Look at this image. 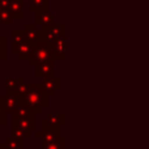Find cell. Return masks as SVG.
Wrapping results in <instances>:
<instances>
[{"label": "cell", "instance_id": "obj_2", "mask_svg": "<svg viewBox=\"0 0 149 149\" xmlns=\"http://www.w3.org/2000/svg\"><path fill=\"white\" fill-rule=\"evenodd\" d=\"M67 29L64 24H51V25L42 26L39 30H37V41L45 42V43H51L55 39L60 37H65Z\"/></svg>", "mask_w": 149, "mask_h": 149}, {"label": "cell", "instance_id": "obj_13", "mask_svg": "<svg viewBox=\"0 0 149 149\" xmlns=\"http://www.w3.org/2000/svg\"><path fill=\"white\" fill-rule=\"evenodd\" d=\"M49 8V0H31L29 10L31 13H37L39 10H46Z\"/></svg>", "mask_w": 149, "mask_h": 149}, {"label": "cell", "instance_id": "obj_14", "mask_svg": "<svg viewBox=\"0 0 149 149\" xmlns=\"http://www.w3.org/2000/svg\"><path fill=\"white\" fill-rule=\"evenodd\" d=\"M13 22V16L8 8L5 9H0V24H5V25H10Z\"/></svg>", "mask_w": 149, "mask_h": 149}, {"label": "cell", "instance_id": "obj_8", "mask_svg": "<svg viewBox=\"0 0 149 149\" xmlns=\"http://www.w3.org/2000/svg\"><path fill=\"white\" fill-rule=\"evenodd\" d=\"M24 5H25V0H9V7H8V9L10 10L13 18H24L25 17Z\"/></svg>", "mask_w": 149, "mask_h": 149}, {"label": "cell", "instance_id": "obj_9", "mask_svg": "<svg viewBox=\"0 0 149 149\" xmlns=\"http://www.w3.org/2000/svg\"><path fill=\"white\" fill-rule=\"evenodd\" d=\"M54 24V16L49 9L46 10H39L36 13V25L46 26Z\"/></svg>", "mask_w": 149, "mask_h": 149}, {"label": "cell", "instance_id": "obj_11", "mask_svg": "<svg viewBox=\"0 0 149 149\" xmlns=\"http://www.w3.org/2000/svg\"><path fill=\"white\" fill-rule=\"evenodd\" d=\"M37 25L36 24H25L24 25V36H25L26 41L31 42V43H36L37 42Z\"/></svg>", "mask_w": 149, "mask_h": 149}, {"label": "cell", "instance_id": "obj_4", "mask_svg": "<svg viewBox=\"0 0 149 149\" xmlns=\"http://www.w3.org/2000/svg\"><path fill=\"white\" fill-rule=\"evenodd\" d=\"M49 46L50 50H51L52 59L54 60L65 59V56H67V39H65V37H60V38L55 39Z\"/></svg>", "mask_w": 149, "mask_h": 149}, {"label": "cell", "instance_id": "obj_12", "mask_svg": "<svg viewBox=\"0 0 149 149\" xmlns=\"http://www.w3.org/2000/svg\"><path fill=\"white\" fill-rule=\"evenodd\" d=\"M12 39H13L12 41V52L16 54L17 49L26 41V38H25V36H24L22 30H13L12 31Z\"/></svg>", "mask_w": 149, "mask_h": 149}, {"label": "cell", "instance_id": "obj_5", "mask_svg": "<svg viewBox=\"0 0 149 149\" xmlns=\"http://www.w3.org/2000/svg\"><path fill=\"white\" fill-rule=\"evenodd\" d=\"M54 62L55 60H47V62L38 63L36 65V77L38 79L54 77Z\"/></svg>", "mask_w": 149, "mask_h": 149}, {"label": "cell", "instance_id": "obj_16", "mask_svg": "<svg viewBox=\"0 0 149 149\" xmlns=\"http://www.w3.org/2000/svg\"><path fill=\"white\" fill-rule=\"evenodd\" d=\"M9 7V0H0V9H5Z\"/></svg>", "mask_w": 149, "mask_h": 149}, {"label": "cell", "instance_id": "obj_10", "mask_svg": "<svg viewBox=\"0 0 149 149\" xmlns=\"http://www.w3.org/2000/svg\"><path fill=\"white\" fill-rule=\"evenodd\" d=\"M25 84V80L22 77H8L5 80V86H7V93H17L20 86Z\"/></svg>", "mask_w": 149, "mask_h": 149}, {"label": "cell", "instance_id": "obj_15", "mask_svg": "<svg viewBox=\"0 0 149 149\" xmlns=\"http://www.w3.org/2000/svg\"><path fill=\"white\" fill-rule=\"evenodd\" d=\"M0 54L4 59H7V37L0 33Z\"/></svg>", "mask_w": 149, "mask_h": 149}, {"label": "cell", "instance_id": "obj_1", "mask_svg": "<svg viewBox=\"0 0 149 149\" xmlns=\"http://www.w3.org/2000/svg\"><path fill=\"white\" fill-rule=\"evenodd\" d=\"M22 103L26 105L33 111H41L42 107L47 106V95L43 92L41 85L37 84H28L26 90L21 95Z\"/></svg>", "mask_w": 149, "mask_h": 149}, {"label": "cell", "instance_id": "obj_6", "mask_svg": "<svg viewBox=\"0 0 149 149\" xmlns=\"http://www.w3.org/2000/svg\"><path fill=\"white\" fill-rule=\"evenodd\" d=\"M43 92L46 93V95H52L60 86V79L59 77H50V79H45L43 82L41 84Z\"/></svg>", "mask_w": 149, "mask_h": 149}, {"label": "cell", "instance_id": "obj_3", "mask_svg": "<svg viewBox=\"0 0 149 149\" xmlns=\"http://www.w3.org/2000/svg\"><path fill=\"white\" fill-rule=\"evenodd\" d=\"M47 60H54L49 43L37 41L36 46H34V51L29 59V63H30V65H37L38 63L47 62Z\"/></svg>", "mask_w": 149, "mask_h": 149}, {"label": "cell", "instance_id": "obj_7", "mask_svg": "<svg viewBox=\"0 0 149 149\" xmlns=\"http://www.w3.org/2000/svg\"><path fill=\"white\" fill-rule=\"evenodd\" d=\"M34 46H36V43H31V42H29V41H25L17 49V51H16L15 55H17V58L20 60H29L31 56V54H33V51H34Z\"/></svg>", "mask_w": 149, "mask_h": 149}, {"label": "cell", "instance_id": "obj_17", "mask_svg": "<svg viewBox=\"0 0 149 149\" xmlns=\"http://www.w3.org/2000/svg\"><path fill=\"white\" fill-rule=\"evenodd\" d=\"M3 60H5V59L1 56V54H0V64H1V62H3Z\"/></svg>", "mask_w": 149, "mask_h": 149}]
</instances>
